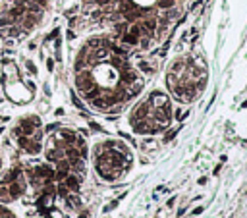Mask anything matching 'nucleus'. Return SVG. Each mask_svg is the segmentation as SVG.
<instances>
[{"label": "nucleus", "mask_w": 247, "mask_h": 218, "mask_svg": "<svg viewBox=\"0 0 247 218\" xmlns=\"http://www.w3.org/2000/svg\"><path fill=\"white\" fill-rule=\"evenodd\" d=\"M172 120V106L166 95L153 93L147 101L135 106L131 112V127L135 133H156Z\"/></svg>", "instance_id": "obj_2"}, {"label": "nucleus", "mask_w": 247, "mask_h": 218, "mask_svg": "<svg viewBox=\"0 0 247 218\" xmlns=\"http://www.w3.org/2000/svg\"><path fill=\"white\" fill-rule=\"evenodd\" d=\"M0 218H12L8 212H4V211H0Z\"/></svg>", "instance_id": "obj_5"}, {"label": "nucleus", "mask_w": 247, "mask_h": 218, "mask_svg": "<svg viewBox=\"0 0 247 218\" xmlns=\"http://www.w3.org/2000/svg\"><path fill=\"white\" fill-rule=\"evenodd\" d=\"M131 156L120 143H106L97 149V170L104 180H116L126 174Z\"/></svg>", "instance_id": "obj_3"}, {"label": "nucleus", "mask_w": 247, "mask_h": 218, "mask_svg": "<svg viewBox=\"0 0 247 218\" xmlns=\"http://www.w3.org/2000/svg\"><path fill=\"white\" fill-rule=\"evenodd\" d=\"M18 139H19V145L23 149H27L29 153H37L39 151V145H41V126L37 120H25L21 122L18 127Z\"/></svg>", "instance_id": "obj_4"}, {"label": "nucleus", "mask_w": 247, "mask_h": 218, "mask_svg": "<svg viewBox=\"0 0 247 218\" xmlns=\"http://www.w3.org/2000/svg\"><path fill=\"white\" fill-rule=\"evenodd\" d=\"M168 87L182 102H189L203 91L207 81V69L203 60L178 58L168 68Z\"/></svg>", "instance_id": "obj_1"}]
</instances>
